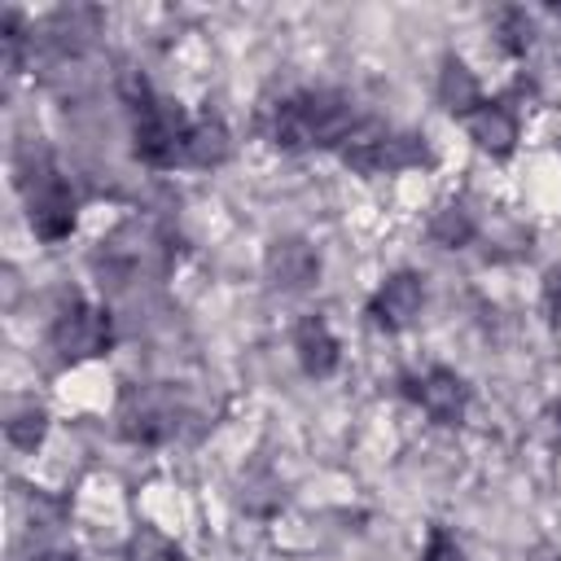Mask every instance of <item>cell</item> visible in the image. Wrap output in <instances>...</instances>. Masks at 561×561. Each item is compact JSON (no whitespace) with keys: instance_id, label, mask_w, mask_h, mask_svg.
<instances>
[{"instance_id":"obj_1","label":"cell","mask_w":561,"mask_h":561,"mask_svg":"<svg viewBox=\"0 0 561 561\" xmlns=\"http://www.w3.org/2000/svg\"><path fill=\"white\" fill-rule=\"evenodd\" d=\"M364 118L368 114H359V105L337 88H298L263 110V136L280 153H307V149L337 153Z\"/></svg>"},{"instance_id":"obj_2","label":"cell","mask_w":561,"mask_h":561,"mask_svg":"<svg viewBox=\"0 0 561 561\" xmlns=\"http://www.w3.org/2000/svg\"><path fill=\"white\" fill-rule=\"evenodd\" d=\"M123 101H127V123H131V153L136 162L153 167V171H171L184 167L188 158V136H193V114L153 92L149 79L131 75L123 79Z\"/></svg>"},{"instance_id":"obj_3","label":"cell","mask_w":561,"mask_h":561,"mask_svg":"<svg viewBox=\"0 0 561 561\" xmlns=\"http://www.w3.org/2000/svg\"><path fill=\"white\" fill-rule=\"evenodd\" d=\"M18 188H22V202H26V224L44 245H57L75 232L79 197H75L70 180L61 175V167L53 162L48 149L26 145L18 153Z\"/></svg>"},{"instance_id":"obj_4","label":"cell","mask_w":561,"mask_h":561,"mask_svg":"<svg viewBox=\"0 0 561 561\" xmlns=\"http://www.w3.org/2000/svg\"><path fill=\"white\" fill-rule=\"evenodd\" d=\"M337 158H342L355 175H399V171H412V167H430V162H434L425 136H416V131H394L390 123H381V118H373V114L355 127V136L337 149Z\"/></svg>"},{"instance_id":"obj_5","label":"cell","mask_w":561,"mask_h":561,"mask_svg":"<svg viewBox=\"0 0 561 561\" xmlns=\"http://www.w3.org/2000/svg\"><path fill=\"white\" fill-rule=\"evenodd\" d=\"M48 346L66 364L110 355V346H114V316H110V307H101L92 298H66L57 307L53 324H48Z\"/></svg>"},{"instance_id":"obj_6","label":"cell","mask_w":561,"mask_h":561,"mask_svg":"<svg viewBox=\"0 0 561 561\" xmlns=\"http://www.w3.org/2000/svg\"><path fill=\"white\" fill-rule=\"evenodd\" d=\"M399 394L408 403H416L434 425H460L465 412H469V399H473L469 381L447 364H430L421 373H403L399 377Z\"/></svg>"},{"instance_id":"obj_7","label":"cell","mask_w":561,"mask_h":561,"mask_svg":"<svg viewBox=\"0 0 561 561\" xmlns=\"http://www.w3.org/2000/svg\"><path fill=\"white\" fill-rule=\"evenodd\" d=\"M180 408H175V394L162 390V386H131L118 403V434L127 443H140V447H158L175 434V421Z\"/></svg>"},{"instance_id":"obj_8","label":"cell","mask_w":561,"mask_h":561,"mask_svg":"<svg viewBox=\"0 0 561 561\" xmlns=\"http://www.w3.org/2000/svg\"><path fill=\"white\" fill-rule=\"evenodd\" d=\"M421 307H425V276L412 272V267H399V272H390V276L368 294L364 316H368V324L381 329V333H403V329L421 316Z\"/></svg>"},{"instance_id":"obj_9","label":"cell","mask_w":561,"mask_h":561,"mask_svg":"<svg viewBox=\"0 0 561 561\" xmlns=\"http://www.w3.org/2000/svg\"><path fill=\"white\" fill-rule=\"evenodd\" d=\"M465 131L469 140L491 153V158H508L517 149V136H522V114L508 105V96H482L465 118Z\"/></svg>"},{"instance_id":"obj_10","label":"cell","mask_w":561,"mask_h":561,"mask_svg":"<svg viewBox=\"0 0 561 561\" xmlns=\"http://www.w3.org/2000/svg\"><path fill=\"white\" fill-rule=\"evenodd\" d=\"M294 355H298V368L311 377V381H324L337 373L342 364V342L337 333L329 329V320L320 311H307L298 324H294Z\"/></svg>"},{"instance_id":"obj_11","label":"cell","mask_w":561,"mask_h":561,"mask_svg":"<svg viewBox=\"0 0 561 561\" xmlns=\"http://www.w3.org/2000/svg\"><path fill=\"white\" fill-rule=\"evenodd\" d=\"M267 276L280 289H307L320 276V254L302 237H276L267 245Z\"/></svg>"},{"instance_id":"obj_12","label":"cell","mask_w":561,"mask_h":561,"mask_svg":"<svg viewBox=\"0 0 561 561\" xmlns=\"http://www.w3.org/2000/svg\"><path fill=\"white\" fill-rule=\"evenodd\" d=\"M228 153H232L228 123H224L215 110L193 114V136H188V158H184V167H197V171H206V167H224Z\"/></svg>"},{"instance_id":"obj_13","label":"cell","mask_w":561,"mask_h":561,"mask_svg":"<svg viewBox=\"0 0 561 561\" xmlns=\"http://www.w3.org/2000/svg\"><path fill=\"white\" fill-rule=\"evenodd\" d=\"M438 105L451 114V118H465L478 101H482V88H478V79H473V70L456 57V53H447L443 57V70H438Z\"/></svg>"},{"instance_id":"obj_14","label":"cell","mask_w":561,"mask_h":561,"mask_svg":"<svg viewBox=\"0 0 561 561\" xmlns=\"http://www.w3.org/2000/svg\"><path fill=\"white\" fill-rule=\"evenodd\" d=\"M44 434H48V412H44L35 399L18 403V408L9 412V421H4V438H9V447H18V451H35V447L44 443Z\"/></svg>"},{"instance_id":"obj_15","label":"cell","mask_w":561,"mask_h":561,"mask_svg":"<svg viewBox=\"0 0 561 561\" xmlns=\"http://www.w3.org/2000/svg\"><path fill=\"white\" fill-rule=\"evenodd\" d=\"M495 44L508 57H526V48L535 44V18L522 4H504L495 9Z\"/></svg>"},{"instance_id":"obj_16","label":"cell","mask_w":561,"mask_h":561,"mask_svg":"<svg viewBox=\"0 0 561 561\" xmlns=\"http://www.w3.org/2000/svg\"><path fill=\"white\" fill-rule=\"evenodd\" d=\"M127 561H184V548L171 535H162L158 526H140L127 539Z\"/></svg>"},{"instance_id":"obj_17","label":"cell","mask_w":561,"mask_h":561,"mask_svg":"<svg viewBox=\"0 0 561 561\" xmlns=\"http://www.w3.org/2000/svg\"><path fill=\"white\" fill-rule=\"evenodd\" d=\"M430 237L438 241V245H447V250H456V245H465L469 237H473V219H469V210L465 206H443L434 219H430Z\"/></svg>"},{"instance_id":"obj_18","label":"cell","mask_w":561,"mask_h":561,"mask_svg":"<svg viewBox=\"0 0 561 561\" xmlns=\"http://www.w3.org/2000/svg\"><path fill=\"white\" fill-rule=\"evenodd\" d=\"M0 39H4V66H9V75H18L22 61H26V44H31L26 13H22V9H4V18H0Z\"/></svg>"},{"instance_id":"obj_19","label":"cell","mask_w":561,"mask_h":561,"mask_svg":"<svg viewBox=\"0 0 561 561\" xmlns=\"http://www.w3.org/2000/svg\"><path fill=\"white\" fill-rule=\"evenodd\" d=\"M421 561H465V548H460V539H456L443 522H434V526H430V535H425Z\"/></svg>"},{"instance_id":"obj_20","label":"cell","mask_w":561,"mask_h":561,"mask_svg":"<svg viewBox=\"0 0 561 561\" xmlns=\"http://www.w3.org/2000/svg\"><path fill=\"white\" fill-rule=\"evenodd\" d=\"M543 311L552 320H561V263L543 272Z\"/></svg>"},{"instance_id":"obj_21","label":"cell","mask_w":561,"mask_h":561,"mask_svg":"<svg viewBox=\"0 0 561 561\" xmlns=\"http://www.w3.org/2000/svg\"><path fill=\"white\" fill-rule=\"evenodd\" d=\"M35 561H79L75 552H44V557H35Z\"/></svg>"},{"instance_id":"obj_22","label":"cell","mask_w":561,"mask_h":561,"mask_svg":"<svg viewBox=\"0 0 561 561\" xmlns=\"http://www.w3.org/2000/svg\"><path fill=\"white\" fill-rule=\"evenodd\" d=\"M548 416H552V425H557V438H561V403H552V412H548Z\"/></svg>"}]
</instances>
